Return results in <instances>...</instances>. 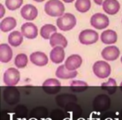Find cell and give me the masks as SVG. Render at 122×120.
<instances>
[{
    "mask_svg": "<svg viewBox=\"0 0 122 120\" xmlns=\"http://www.w3.org/2000/svg\"><path fill=\"white\" fill-rule=\"evenodd\" d=\"M88 88V84L87 83L80 80H74L70 83V89L71 91L75 92V93H80Z\"/></svg>",
    "mask_w": 122,
    "mask_h": 120,
    "instance_id": "d4e9b609",
    "label": "cell"
},
{
    "mask_svg": "<svg viewBox=\"0 0 122 120\" xmlns=\"http://www.w3.org/2000/svg\"><path fill=\"white\" fill-rule=\"evenodd\" d=\"M21 33L27 38L34 39L38 36L39 31H38V28L35 24L31 22H27L23 24L21 27Z\"/></svg>",
    "mask_w": 122,
    "mask_h": 120,
    "instance_id": "ba28073f",
    "label": "cell"
},
{
    "mask_svg": "<svg viewBox=\"0 0 122 120\" xmlns=\"http://www.w3.org/2000/svg\"><path fill=\"white\" fill-rule=\"evenodd\" d=\"M24 40V35L19 31H13L9 34L8 41L9 43L13 47H19Z\"/></svg>",
    "mask_w": 122,
    "mask_h": 120,
    "instance_id": "7402d4cb",
    "label": "cell"
},
{
    "mask_svg": "<svg viewBox=\"0 0 122 120\" xmlns=\"http://www.w3.org/2000/svg\"><path fill=\"white\" fill-rule=\"evenodd\" d=\"M13 58V50L7 43L0 44V61L2 63H9Z\"/></svg>",
    "mask_w": 122,
    "mask_h": 120,
    "instance_id": "e0dca14e",
    "label": "cell"
},
{
    "mask_svg": "<svg viewBox=\"0 0 122 120\" xmlns=\"http://www.w3.org/2000/svg\"><path fill=\"white\" fill-rule=\"evenodd\" d=\"M101 56L105 60L114 61L116 60L120 56V49L115 46H109L102 50Z\"/></svg>",
    "mask_w": 122,
    "mask_h": 120,
    "instance_id": "8fae6325",
    "label": "cell"
},
{
    "mask_svg": "<svg viewBox=\"0 0 122 120\" xmlns=\"http://www.w3.org/2000/svg\"><path fill=\"white\" fill-rule=\"evenodd\" d=\"M102 7H103L104 11L107 14L115 15L120 10V4L118 0H105Z\"/></svg>",
    "mask_w": 122,
    "mask_h": 120,
    "instance_id": "5bb4252c",
    "label": "cell"
},
{
    "mask_svg": "<svg viewBox=\"0 0 122 120\" xmlns=\"http://www.w3.org/2000/svg\"><path fill=\"white\" fill-rule=\"evenodd\" d=\"M30 61L34 65L39 67L45 66L49 63V58L47 55L43 52H34L31 53L30 55Z\"/></svg>",
    "mask_w": 122,
    "mask_h": 120,
    "instance_id": "7c38bea8",
    "label": "cell"
},
{
    "mask_svg": "<svg viewBox=\"0 0 122 120\" xmlns=\"http://www.w3.org/2000/svg\"><path fill=\"white\" fill-rule=\"evenodd\" d=\"M20 80V73L17 68H9L4 74V82L8 86H15Z\"/></svg>",
    "mask_w": 122,
    "mask_h": 120,
    "instance_id": "5b68a950",
    "label": "cell"
},
{
    "mask_svg": "<svg viewBox=\"0 0 122 120\" xmlns=\"http://www.w3.org/2000/svg\"><path fill=\"white\" fill-rule=\"evenodd\" d=\"M99 39V34L93 29H85L79 34V41L85 45H90L95 43Z\"/></svg>",
    "mask_w": 122,
    "mask_h": 120,
    "instance_id": "3957f363",
    "label": "cell"
},
{
    "mask_svg": "<svg viewBox=\"0 0 122 120\" xmlns=\"http://www.w3.org/2000/svg\"><path fill=\"white\" fill-rule=\"evenodd\" d=\"M28 62H29V59H28V56L25 53L18 54L14 59V64L19 68H24V67H26Z\"/></svg>",
    "mask_w": 122,
    "mask_h": 120,
    "instance_id": "4316f807",
    "label": "cell"
},
{
    "mask_svg": "<svg viewBox=\"0 0 122 120\" xmlns=\"http://www.w3.org/2000/svg\"><path fill=\"white\" fill-rule=\"evenodd\" d=\"M57 32V28L50 24H44L40 29V36L44 39H49L52 34Z\"/></svg>",
    "mask_w": 122,
    "mask_h": 120,
    "instance_id": "603a6c76",
    "label": "cell"
},
{
    "mask_svg": "<svg viewBox=\"0 0 122 120\" xmlns=\"http://www.w3.org/2000/svg\"><path fill=\"white\" fill-rule=\"evenodd\" d=\"M19 92L15 87H7L4 91V98L9 104H14L17 103L19 99Z\"/></svg>",
    "mask_w": 122,
    "mask_h": 120,
    "instance_id": "9c48e42d",
    "label": "cell"
},
{
    "mask_svg": "<svg viewBox=\"0 0 122 120\" xmlns=\"http://www.w3.org/2000/svg\"><path fill=\"white\" fill-rule=\"evenodd\" d=\"M65 3H67V4H70V3H73L74 0H63Z\"/></svg>",
    "mask_w": 122,
    "mask_h": 120,
    "instance_id": "4dcf8cb0",
    "label": "cell"
},
{
    "mask_svg": "<svg viewBox=\"0 0 122 120\" xmlns=\"http://www.w3.org/2000/svg\"><path fill=\"white\" fill-rule=\"evenodd\" d=\"M17 26V21L13 17H7L0 23V30L4 33L12 31Z\"/></svg>",
    "mask_w": 122,
    "mask_h": 120,
    "instance_id": "44dd1931",
    "label": "cell"
},
{
    "mask_svg": "<svg viewBox=\"0 0 122 120\" xmlns=\"http://www.w3.org/2000/svg\"><path fill=\"white\" fill-rule=\"evenodd\" d=\"M49 43L53 48L56 47V46H60V47H63L65 48L68 45V41L65 36L56 32L54 34H52V36L50 37Z\"/></svg>",
    "mask_w": 122,
    "mask_h": 120,
    "instance_id": "ac0fdd59",
    "label": "cell"
},
{
    "mask_svg": "<svg viewBox=\"0 0 122 120\" xmlns=\"http://www.w3.org/2000/svg\"><path fill=\"white\" fill-rule=\"evenodd\" d=\"M105 1V0H94V2H95L97 5H103Z\"/></svg>",
    "mask_w": 122,
    "mask_h": 120,
    "instance_id": "f546056e",
    "label": "cell"
},
{
    "mask_svg": "<svg viewBox=\"0 0 122 120\" xmlns=\"http://www.w3.org/2000/svg\"><path fill=\"white\" fill-rule=\"evenodd\" d=\"M120 90L122 91V82H121V83H120Z\"/></svg>",
    "mask_w": 122,
    "mask_h": 120,
    "instance_id": "d6a6232c",
    "label": "cell"
},
{
    "mask_svg": "<svg viewBox=\"0 0 122 120\" xmlns=\"http://www.w3.org/2000/svg\"><path fill=\"white\" fill-rule=\"evenodd\" d=\"M78 72L76 70L75 71H70V70L67 69V68L65 67V65H60L59 67H58V68L56 69L55 75L57 78H61V79H70V78H74L77 76Z\"/></svg>",
    "mask_w": 122,
    "mask_h": 120,
    "instance_id": "9a60e30c",
    "label": "cell"
},
{
    "mask_svg": "<svg viewBox=\"0 0 122 120\" xmlns=\"http://www.w3.org/2000/svg\"><path fill=\"white\" fill-rule=\"evenodd\" d=\"M44 11L51 17H60L65 13V5L60 0H49L44 5Z\"/></svg>",
    "mask_w": 122,
    "mask_h": 120,
    "instance_id": "6da1fadb",
    "label": "cell"
},
{
    "mask_svg": "<svg viewBox=\"0 0 122 120\" xmlns=\"http://www.w3.org/2000/svg\"><path fill=\"white\" fill-rule=\"evenodd\" d=\"M101 88H102V89L106 91L108 93L113 94V93H115V91H116V88H117L116 81H115L114 78H110L107 82H105V83H102Z\"/></svg>",
    "mask_w": 122,
    "mask_h": 120,
    "instance_id": "484cf974",
    "label": "cell"
},
{
    "mask_svg": "<svg viewBox=\"0 0 122 120\" xmlns=\"http://www.w3.org/2000/svg\"><path fill=\"white\" fill-rule=\"evenodd\" d=\"M43 89L48 94H55L61 89V83L56 78H49L42 84Z\"/></svg>",
    "mask_w": 122,
    "mask_h": 120,
    "instance_id": "52a82bcc",
    "label": "cell"
},
{
    "mask_svg": "<svg viewBox=\"0 0 122 120\" xmlns=\"http://www.w3.org/2000/svg\"><path fill=\"white\" fill-rule=\"evenodd\" d=\"M24 0H5V6L9 10L14 11L22 6Z\"/></svg>",
    "mask_w": 122,
    "mask_h": 120,
    "instance_id": "83f0119b",
    "label": "cell"
},
{
    "mask_svg": "<svg viewBox=\"0 0 122 120\" xmlns=\"http://www.w3.org/2000/svg\"><path fill=\"white\" fill-rule=\"evenodd\" d=\"M75 7L78 12L84 14L90 10V7H91V2H90V0H76Z\"/></svg>",
    "mask_w": 122,
    "mask_h": 120,
    "instance_id": "cb8c5ba5",
    "label": "cell"
},
{
    "mask_svg": "<svg viewBox=\"0 0 122 120\" xmlns=\"http://www.w3.org/2000/svg\"><path fill=\"white\" fill-rule=\"evenodd\" d=\"M110 101L109 97L106 96V95L102 94L99 95V96H97L95 98L93 105L97 110H99V111L100 110L101 111V110H105L106 108H108L110 107Z\"/></svg>",
    "mask_w": 122,
    "mask_h": 120,
    "instance_id": "d6986e66",
    "label": "cell"
},
{
    "mask_svg": "<svg viewBox=\"0 0 122 120\" xmlns=\"http://www.w3.org/2000/svg\"><path fill=\"white\" fill-rule=\"evenodd\" d=\"M93 72L100 78H106L110 76L111 68L110 65L105 61H97L93 65Z\"/></svg>",
    "mask_w": 122,
    "mask_h": 120,
    "instance_id": "277c9868",
    "label": "cell"
},
{
    "mask_svg": "<svg viewBox=\"0 0 122 120\" xmlns=\"http://www.w3.org/2000/svg\"><path fill=\"white\" fill-rule=\"evenodd\" d=\"M110 24V20L109 18L107 17L105 14H100V13H97L92 15L91 19H90V24L92 27H94L96 29H105L107 28Z\"/></svg>",
    "mask_w": 122,
    "mask_h": 120,
    "instance_id": "8992f818",
    "label": "cell"
},
{
    "mask_svg": "<svg viewBox=\"0 0 122 120\" xmlns=\"http://www.w3.org/2000/svg\"><path fill=\"white\" fill-rule=\"evenodd\" d=\"M20 14L23 19H24L25 20L32 21L37 18L38 9L35 6L32 5V4H25L21 9Z\"/></svg>",
    "mask_w": 122,
    "mask_h": 120,
    "instance_id": "30bf717a",
    "label": "cell"
},
{
    "mask_svg": "<svg viewBox=\"0 0 122 120\" xmlns=\"http://www.w3.org/2000/svg\"><path fill=\"white\" fill-rule=\"evenodd\" d=\"M120 60H121V63H122V56H121V58H120Z\"/></svg>",
    "mask_w": 122,
    "mask_h": 120,
    "instance_id": "836d02e7",
    "label": "cell"
},
{
    "mask_svg": "<svg viewBox=\"0 0 122 120\" xmlns=\"http://www.w3.org/2000/svg\"><path fill=\"white\" fill-rule=\"evenodd\" d=\"M4 14H5V9H4V4H0V19H3Z\"/></svg>",
    "mask_w": 122,
    "mask_h": 120,
    "instance_id": "f1b7e54d",
    "label": "cell"
},
{
    "mask_svg": "<svg viewBox=\"0 0 122 120\" xmlns=\"http://www.w3.org/2000/svg\"><path fill=\"white\" fill-rule=\"evenodd\" d=\"M35 2H38V3H41V2H44V0H34Z\"/></svg>",
    "mask_w": 122,
    "mask_h": 120,
    "instance_id": "1f68e13d",
    "label": "cell"
},
{
    "mask_svg": "<svg viewBox=\"0 0 122 120\" xmlns=\"http://www.w3.org/2000/svg\"><path fill=\"white\" fill-rule=\"evenodd\" d=\"M76 18L74 14L67 13L58 18L56 20L57 27L62 31H69L73 29L76 25Z\"/></svg>",
    "mask_w": 122,
    "mask_h": 120,
    "instance_id": "7a4b0ae2",
    "label": "cell"
},
{
    "mask_svg": "<svg viewBox=\"0 0 122 120\" xmlns=\"http://www.w3.org/2000/svg\"><path fill=\"white\" fill-rule=\"evenodd\" d=\"M82 64V58L79 54H73L70 55V57L67 58L65 61V67L67 69L70 71H75L77 68H79Z\"/></svg>",
    "mask_w": 122,
    "mask_h": 120,
    "instance_id": "4fadbf2b",
    "label": "cell"
},
{
    "mask_svg": "<svg viewBox=\"0 0 122 120\" xmlns=\"http://www.w3.org/2000/svg\"><path fill=\"white\" fill-rule=\"evenodd\" d=\"M100 40L105 44H113L117 41V34L112 29L105 30L100 35Z\"/></svg>",
    "mask_w": 122,
    "mask_h": 120,
    "instance_id": "ffe728a7",
    "label": "cell"
},
{
    "mask_svg": "<svg viewBox=\"0 0 122 120\" xmlns=\"http://www.w3.org/2000/svg\"><path fill=\"white\" fill-rule=\"evenodd\" d=\"M50 59L54 63H60L65 60V53L63 47L60 46H56L53 48V49L50 52Z\"/></svg>",
    "mask_w": 122,
    "mask_h": 120,
    "instance_id": "2e32d148",
    "label": "cell"
}]
</instances>
